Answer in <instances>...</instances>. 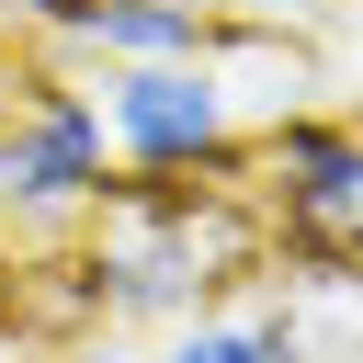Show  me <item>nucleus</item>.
Returning a JSON list of instances; mask_svg holds the SVG:
<instances>
[{"instance_id": "f257e3e1", "label": "nucleus", "mask_w": 363, "mask_h": 363, "mask_svg": "<svg viewBox=\"0 0 363 363\" xmlns=\"http://www.w3.org/2000/svg\"><path fill=\"white\" fill-rule=\"evenodd\" d=\"M102 182H113L102 113H91V91L34 45V79H23V102H11V125H0V216L45 238V227H79V216L102 204Z\"/></svg>"}, {"instance_id": "f03ea898", "label": "nucleus", "mask_w": 363, "mask_h": 363, "mask_svg": "<svg viewBox=\"0 0 363 363\" xmlns=\"http://www.w3.org/2000/svg\"><path fill=\"white\" fill-rule=\"evenodd\" d=\"M261 170H272V227L261 238H284L318 284H352V261H363V125L272 113Z\"/></svg>"}, {"instance_id": "7ed1b4c3", "label": "nucleus", "mask_w": 363, "mask_h": 363, "mask_svg": "<svg viewBox=\"0 0 363 363\" xmlns=\"http://www.w3.org/2000/svg\"><path fill=\"white\" fill-rule=\"evenodd\" d=\"M91 113H102V147L113 170L136 182H182V170H216L238 147V102L204 57H170V68H102L91 79Z\"/></svg>"}, {"instance_id": "20e7f679", "label": "nucleus", "mask_w": 363, "mask_h": 363, "mask_svg": "<svg viewBox=\"0 0 363 363\" xmlns=\"http://www.w3.org/2000/svg\"><path fill=\"white\" fill-rule=\"evenodd\" d=\"M216 45V0H91L79 45L68 57H102V68H170V57H204Z\"/></svg>"}, {"instance_id": "39448f33", "label": "nucleus", "mask_w": 363, "mask_h": 363, "mask_svg": "<svg viewBox=\"0 0 363 363\" xmlns=\"http://www.w3.org/2000/svg\"><path fill=\"white\" fill-rule=\"evenodd\" d=\"M147 363H295V318H272V306H204Z\"/></svg>"}, {"instance_id": "423d86ee", "label": "nucleus", "mask_w": 363, "mask_h": 363, "mask_svg": "<svg viewBox=\"0 0 363 363\" xmlns=\"http://www.w3.org/2000/svg\"><path fill=\"white\" fill-rule=\"evenodd\" d=\"M79 23H91V0H11V34H34L45 57H57V45H79Z\"/></svg>"}, {"instance_id": "0eeeda50", "label": "nucleus", "mask_w": 363, "mask_h": 363, "mask_svg": "<svg viewBox=\"0 0 363 363\" xmlns=\"http://www.w3.org/2000/svg\"><path fill=\"white\" fill-rule=\"evenodd\" d=\"M23 79H34V45H23V34H0V125H11V102H23Z\"/></svg>"}, {"instance_id": "6e6552de", "label": "nucleus", "mask_w": 363, "mask_h": 363, "mask_svg": "<svg viewBox=\"0 0 363 363\" xmlns=\"http://www.w3.org/2000/svg\"><path fill=\"white\" fill-rule=\"evenodd\" d=\"M57 363H147V352H125V340H68Z\"/></svg>"}, {"instance_id": "1a4fd4ad", "label": "nucleus", "mask_w": 363, "mask_h": 363, "mask_svg": "<svg viewBox=\"0 0 363 363\" xmlns=\"http://www.w3.org/2000/svg\"><path fill=\"white\" fill-rule=\"evenodd\" d=\"M0 34H11V0H0Z\"/></svg>"}]
</instances>
